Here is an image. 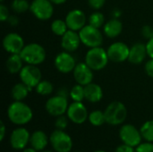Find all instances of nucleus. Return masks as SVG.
Returning <instances> with one entry per match:
<instances>
[{
	"instance_id": "1",
	"label": "nucleus",
	"mask_w": 153,
	"mask_h": 152,
	"mask_svg": "<svg viewBox=\"0 0 153 152\" xmlns=\"http://www.w3.org/2000/svg\"><path fill=\"white\" fill-rule=\"evenodd\" d=\"M7 116L11 123L22 126L31 121L33 117V112L30 107L23 101L14 100L7 108Z\"/></svg>"
},
{
	"instance_id": "2",
	"label": "nucleus",
	"mask_w": 153,
	"mask_h": 152,
	"mask_svg": "<svg viewBox=\"0 0 153 152\" xmlns=\"http://www.w3.org/2000/svg\"><path fill=\"white\" fill-rule=\"evenodd\" d=\"M21 57L26 65H39L46 60V50L39 43H30L24 46L20 53Z\"/></svg>"
},
{
	"instance_id": "3",
	"label": "nucleus",
	"mask_w": 153,
	"mask_h": 152,
	"mask_svg": "<svg viewBox=\"0 0 153 152\" xmlns=\"http://www.w3.org/2000/svg\"><path fill=\"white\" fill-rule=\"evenodd\" d=\"M106 123L109 125H120L127 117V108L121 101H112L104 110Z\"/></svg>"
},
{
	"instance_id": "4",
	"label": "nucleus",
	"mask_w": 153,
	"mask_h": 152,
	"mask_svg": "<svg viewBox=\"0 0 153 152\" xmlns=\"http://www.w3.org/2000/svg\"><path fill=\"white\" fill-rule=\"evenodd\" d=\"M109 58L105 48L100 47L90 48L84 57V62L93 70L100 71L104 69L108 64Z\"/></svg>"
},
{
	"instance_id": "5",
	"label": "nucleus",
	"mask_w": 153,
	"mask_h": 152,
	"mask_svg": "<svg viewBox=\"0 0 153 152\" xmlns=\"http://www.w3.org/2000/svg\"><path fill=\"white\" fill-rule=\"evenodd\" d=\"M79 32V36L82 44L88 47L89 48L100 47L103 43V35L100 29L86 24Z\"/></svg>"
},
{
	"instance_id": "6",
	"label": "nucleus",
	"mask_w": 153,
	"mask_h": 152,
	"mask_svg": "<svg viewBox=\"0 0 153 152\" xmlns=\"http://www.w3.org/2000/svg\"><path fill=\"white\" fill-rule=\"evenodd\" d=\"M49 142L56 152H71L73 148L72 137L63 130L56 129L50 134Z\"/></svg>"
},
{
	"instance_id": "7",
	"label": "nucleus",
	"mask_w": 153,
	"mask_h": 152,
	"mask_svg": "<svg viewBox=\"0 0 153 152\" xmlns=\"http://www.w3.org/2000/svg\"><path fill=\"white\" fill-rule=\"evenodd\" d=\"M19 77L21 82L32 90L42 80V73L38 65H26L19 73Z\"/></svg>"
},
{
	"instance_id": "8",
	"label": "nucleus",
	"mask_w": 153,
	"mask_h": 152,
	"mask_svg": "<svg viewBox=\"0 0 153 152\" xmlns=\"http://www.w3.org/2000/svg\"><path fill=\"white\" fill-rule=\"evenodd\" d=\"M119 138L123 143L134 148L139 146L142 143V141L143 140L141 131L131 124H126L120 127Z\"/></svg>"
},
{
	"instance_id": "9",
	"label": "nucleus",
	"mask_w": 153,
	"mask_h": 152,
	"mask_svg": "<svg viewBox=\"0 0 153 152\" xmlns=\"http://www.w3.org/2000/svg\"><path fill=\"white\" fill-rule=\"evenodd\" d=\"M68 107L69 103L67 98L58 94L49 98L45 104V108L48 114L55 117L66 114Z\"/></svg>"
},
{
	"instance_id": "10",
	"label": "nucleus",
	"mask_w": 153,
	"mask_h": 152,
	"mask_svg": "<svg viewBox=\"0 0 153 152\" xmlns=\"http://www.w3.org/2000/svg\"><path fill=\"white\" fill-rule=\"evenodd\" d=\"M53 3L50 0H32L30 6V13L40 21L49 20L54 13Z\"/></svg>"
},
{
	"instance_id": "11",
	"label": "nucleus",
	"mask_w": 153,
	"mask_h": 152,
	"mask_svg": "<svg viewBox=\"0 0 153 152\" xmlns=\"http://www.w3.org/2000/svg\"><path fill=\"white\" fill-rule=\"evenodd\" d=\"M66 116L71 122L76 125H82L88 120L89 113L82 102L73 101L69 104L68 109L66 111Z\"/></svg>"
},
{
	"instance_id": "12",
	"label": "nucleus",
	"mask_w": 153,
	"mask_h": 152,
	"mask_svg": "<svg viewBox=\"0 0 153 152\" xmlns=\"http://www.w3.org/2000/svg\"><path fill=\"white\" fill-rule=\"evenodd\" d=\"M55 67L61 73H70L74 71L77 63L74 56L67 51H63L57 54L54 60Z\"/></svg>"
},
{
	"instance_id": "13",
	"label": "nucleus",
	"mask_w": 153,
	"mask_h": 152,
	"mask_svg": "<svg viewBox=\"0 0 153 152\" xmlns=\"http://www.w3.org/2000/svg\"><path fill=\"white\" fill-rule=\"evenodd\" d=\"M107 52L109 61L115 63H122L128 60L130 47L124 42L117 41L108 47Z\"/></svg>"
},
{
	"instance_id": "14",
	"label": "nucleus",
	"mask_w": 153,
	"mask_h": 152,
	"mask_svg": "<svg viewBox=\"0 0 153 152\" xmlns=\"http://www.w3.org/2000/svg\"><path fill=\"white\" fill-rule=\"evenodd\" d=\"M2 44L4 49L10 55L20 54L25 46L22 37L16 32H10L6 34L3 39Z\"/></svg>"
},
{
	"instance_id": "15",
	"label": "nucleus",
	"mask_w": 153,
	"mask_h": 152,
	"mask_svg": "<svg viewBox=\"0 0 153 152\" xmlns=\"http://www.w3.org/2000/svg\"><path fill=\"white\" fill-rule=\"evenodd\" d=\"M30 133L24 127L15 128L10 135V144L13 150L22 151L30 143Z\"/></svg>"
},
{
	"instance_id": "16",
	"label": "nucleus",
	"mask_w": 153,
	"mask_h": 152,
	"mask_svg": "<svg viewBox=\"0 0 153 152\" xmlns=\"http://www.w3.org/2000/svg\"><path fill=\"white\" fill-rule=\"evenodd\" d=\"M69 30L80 31L86 25V15L81 9H73L69 11L65 19Z\"/></svg>"
},
{
	"instance_id": "17",
	"label": "nucleus",
	"mask_w": 153,
	"mask_h": 152,
	"mask_svg": "<svg viewBox=\"0 0 153 152\" xmlns=\"http://www.w3.org/2000/svg\"><path fill=\"white\" fill-rule=\"evenodd\" d=\"M93 72L94 71L85 62H81L77 63L76 66L73 71V75L76 83L85 86L92 82L94 77Z\"/></svg>"
},
{
	"instance_id": "18",
	"label": "nucleus",
	"mask_w": 153,
	"mask_h": 152,
	"mask_svg": "<svg viewBox=\"0 0 153 152\" xmlns=\"http://www.w3.org/2000/svg\"><path fill=\"white\" fill-rule=\"evenodd\" d=\"M82 44L79 32L68 30L61 37V47L65 51L73 53L76 51Z\"/></svg>"
},
{
	"instance_id": "19",
	"label": "nucleus",
	"mask_w": 153,
	"mask_h": 152,
	"mask_svg": "<svg viewBox=\"0 0 153 152\" xmlns=\"http://www.w3.org/2000/svg\"><path fill=\"white\" fill-rule=\"evenodd\" d=\"M147 56L148 53H147L146 44H143L142 42H137L134 43L130 47L128 61L134 65H140L145 60Z\"/></svg>"
},
{
	"instance_id": "20",
	"label": "nucleus",
	"mask_w": 153,
	"mask_h": 152,
	"mask_svg": "<svg viewBox=\"0 0 153 152\" xmlns=\"http://www.w3.org/2000/svg\"><path fill=\"white\" fill-rule=\"evenodd\" d=\"M49 143V137L46 134L45 132L41 130H37L30 134V147L34 148L38 151H44Z\"/></svg>"
},
{
	"instance_id": "21",
	"label": "nucleus",
	"mask_w": 153,
	"mask_h": 152,
	"mask_svg": "<svg viewBox=\"0 0 153 152\" xmlns=\"http://www.w3.org/2000/svg\"><path fill=\"white\" fill-rule=\"evenodd\" d=\"M85 99L91 103H98L103 98V90L100 85L91 82L84 86Z\"/></svg>"
},
{
	"instance_id": "22",
	"label": "nucleus",
	"mask_w": 153,
	"mask_h": 152,
	"mask_svg": "<svg viewBox=\"0 0 153 152\" xmlns=\"http://www.w3.org/2000/svg\"><path fill=\"white\" fill-rule=\"evenodd\" d=\"M104 34L109 39L118 37L123 31V23L118 18H113L106 22L103 26Z\"/></svg>"
},
{
	"instance_id": "23",
	"label": "nucleus",
	"mask_w": 153,
	"mask_h": 152,
	"mask_svg": "<svg viewBox=\"0 0 153 152\" xmlns=\"http://www.w3.org/2000/svg\"><path fill=\"white\" fill-rule=\"evenodd\" d=\"M24 62L21 57L20 54H12L9 56L5 62V66L7 71L11 74H16L21 72L22 67L24 66Z\"/></svg>"
},
{
	"instance_id": "24",
	"label": "nucleus",
	"mask_w": 153,
	"mask_h": 152,
	"mask_svg": "<svg viewBox=\"0 0 153 152\" xmlns=\"http://www.w3.org/2000/svg\"><path fill=\"white\" fill-rule=\"evenodd\" d=\"M30 91H31V90L21 82L13 86L11 90V96L15 101H22L27 98Z\"/></svg>"
},
{
	"instance_id": "25",
	"label": "nucleus",
	"mask_w": 153,
	"mask_h": 152,
	"mask_svg": "<svg viewBox=\"0 0 153 152\" xmlns=\"http://www.w3.org/2000/svg\"><path fill=\"white\" fill-rule=\"evenodd\" d=\"M50 29H51V31L55 35H56L58 37H62L69 30L65 21H64L62 19H56V20H54L51 22Z\"/></svg>"
},
{
	"instance_id": "26",
	"label": "nucleus",
	"mask_w": 153,
	"mask_h": 152,
	"mask_svg": "<svg viewBox=\"0 0 153 152\" xmlns=\"http://www.w3.org/2000/svg\"><path fill=\"white\" fill-rule=\"evenodd\" d=\"M89 122L93 126H101L106 123L104 111L101 110H93L89 114L88 117Z\"/></svg>"
},
{
	"instance_id": "27",
	"label": "nucleus",
	"mask_w": 153,
	"mask_h": 152,
	"mask_svg": "<svg viewBox=\"0 0 153 152\" xmlns=\"http://www.w3.org/2000/svg\"><path fill=\"white\" fill-rule=\"evenodd\" d=\"M69 97L72 99L73 101L76 102H82L83 99H85V93H84V86L76 83L74 86L72 87L70 90Z\"/></svg>"
},
{
	"instance_id": "28",
	"label": "nucleus",
	"mask_w": 153,
	"mask_h": 152,
	"mask_svg": "<svg viewBox=\"0 0 153 152\" xmlns=\"http://www.w3.org/2000/svg\"><path fill=\"white\" fill-rule=\"evenodd\" d=\"M36 92L40 96H48L54 90L53 84L47 80H41L35 88Z\"/></svg>"
},
{
	"instance_id": "29",
	"label": "nucleus",
	"mask_w": 153,
	"mask_h": 152,
	"mask_svg": "<svg viewBox=\"0 0 153 152\" xmlns=\"http://www.w3.org/2000/svg\"><path fill=\"white\" fill-rule=\"evenodd\" d=\"M88 22L93 27H96L98 29H100L105 24V16L102 13L99 11H95L92 13L90 14L88 18Z\"/></svg>"
},
{
	"instance_id": "30",
	"label": "nucleus",
	"mask_w": 153,
	"mask_h": 152,
	"mask_svg": "<svg viewBox=\"0 0 153 152\" xmlns=\"http://www.w3.org/2000/svg\"><path fill=\"white\" fill-rule=\"evenodd\" d=\"M143 139L145 142H153V120H149L143 123L140 128Z\"/></svg>"
},
{
	"instance_id": "31",
	"label": "nucleus",
	"mask_w": 153,
	"mask_h": 152,
	"mask_svg": "<svg viewBox=\"0 0 153 152\" xmlns=\"http://www.w3.org/2000/svg\"><path fill=\"white\" fill-rule=\"evenodd\" d=\"M30 3L28 0H13L11 3V8L16 13H22L30 10Z\"/></svg>"
},
{
	"instance_id": "32",
	"label": "nucleus",
	"mask_w": 153,
	"mask_h": 152,
	"mask_svg": "<svg viewBox=\"0 0 153 152\" xmlns=\"http://www.w3.org/2000/svg\"><path fill=\"white\" fill-rule=\"evenodd\" d=\"M68 120L69 118L67 117V116H59L56 117V121H55V126H56V129H58V130H63L65 131L68 125Z\"/></svg>"
},
{
	"instance_id": "33",
	"label": "nucleus",
	"mask_w": 153,
	"mask_h": 152,
	"mask_svg": "<svg viewBox=\"0 0 153 152\" xmlns=\"http://www.w3.org/2000/svg\"><path fill=\"white\" fill-rule=\"evenodd\" d=\"M135 152H153V142H142L135 148Z\"/></svg>"
},
{
	"instance_id": "34",
	"label": "nucleus",
	"mask_w": 153,
	"mask_h": 152,
	"mask_svg": "<svg viewBox=\"0 0 153 152\" xmlns=\"http://www.w3.org/2000/svg\"><path fill=\"white\" fill-rule=\"evenodd\" d=\"M106 3V0H88V4L91 8L95 11L101 9Z\"/></svg>"
},
{
	"instance_id": "35",
	"label": "nucleus",
	"mask_w": 153,
	"mask_h": 152,
	"mask_svg": "<svg viewBox=\"0 0 153 152\" xmlns=\"http://www.w3.org/2000/svg\"><path fill=\"white\" fill-rule=\"evenodd\" d=\"M142 35L147 39H151L152 38H153V27L151 25H144L142 30H141Z\"/></svg>"
},
{
	"instance_id": "36",
	"label": "nucleus",
	"mask_w": 153,
	"mask_h": 152,
	"mask_svg": "<svg viewBox=\"0 0 153 152\" xmlns=\"http://www.w3.org/2000/svg\"><path fill=\"white\" fill-rule=\"evenodd\" d=\"M9 16H10V13H9V10L7 6L4 5V4H0V21L3 22H6Z\"/></svg>"
},
{
	"instance_id": "37",
	"label": "nucleus",
	"mask_w": 153,
	"mask_h": 152,
	"mask_svg": "<svg viewBox=\"0 0 153 152\" xmlns=\"http://www.w3.org/2000/svg\"><path fill=\"white\" fill-rule=\"evenodd\" d=\"M115 152H135V148L130 145L122 143L116 148Z\"/></svg>"
},
{
	"instance_id": "38",
	"label": "nucleus",
	"mask_w": 153,
	"mask_h": 152,
	"mask_svg": "<svg viewBox=\"0 0 153 152\" xmlns=\"http://www.w3.org/2000/svg\"><path fill=\"white\" fill-rule=\"evenodd\" d=\"M145 73L148 76L153 78V58H150L144 65Z\"/></svg>"
},
{
	"instance_id": "39",
	"label": "nucleus",
	"mask_w": 153,
	"mask_h": 152,
	"mask_svg": "<svg viewBox=\"0 0 153 152\" xmlns=\"http://www.w3.org/2000/svg\"><path fill=\"white\" fill-rule=\"evenodd\" d=\"M146 47H147V53L148 56L150 58H153V38L149 39L146 43Z\"/></svg>"
},
{
	"instance_id": "40",
	"label": "nucleus",
	"mask_w": 153,
	"mask_h": 152,
	"mask_svg": "<svg viewBox=\"0 0 153 152\" xmlns=\"http://www.w3.org/2000/svg\"><path fill=\"white\" fill-rule=\"evenodd\" d=\"M11 26H17L19 23V18L16 15H10L6 21Z\"/></svg>"
},
{
	"instance_id": "41",
	"label": "nucleus",
	"mask_w": 153,
	"mask_h": 152,
	"mask_svg": "<svg viewBox=\"0 0 153 152\" xmlns=\"http://www.w3.org/2000/svg\"><path fill=\"white\" fill-rule=\"evenodd\" d=\"M5 133H6V128H5V125L4 124L3 121L0 122V141L3 142L4 139V136H5Z\"/></svg>"
},
{
	"instance_id": "42",
	"label": "nucleus",
	"mask_w": 153,
	"mask_h": 152,
	"mask_svg": "<svg viewBox=\"0 0 153 152\" xmlns=\"http://www.w3.org/2000/svg\"><path fill=\"white\" fill-rule=\"evenodd\" d=\"M22 152H39L38 151H36L34 148L32 147H26L25 149L22 150Z\"/></svg>"
},
{
	"instance_id": "43",
	"label": "nucleus",
	"mask_w": 153,
	"mask_h": 152,
	"mask_svg": "<svg viewBox=\"0 0 153 152\" xmlns=\"http://www.w3.org/2000/svg\"><path fill=\"white\" fill-rule=\"evenodd\" d=\"M54 4H65L67 0H50Z\"/></svg>"
},
{
	"instance_id": "44",
	"label": "nucleus",
	"mask_w": 153,
	"mask_h": 152,
	"mask_svg": "<svg viewBox=\"0 0 153 152\" xmlns=\"http://www.w3.org/2000/svg\"><path fill=\"white\" fill-rule=\"evenodd\" d=\"M40 152H52V151H45V150H44V151H40Z\"/></svg>"
},
{
	"instance_id": "45",
	"label": "nucleus",
	"mask_w": 153,
	"mask_h": 152,
	"mask_svg": "<svg viewBox=\"0 0 153 152\" xmlns=\"http://www.w3.org/2000/svg\"><path fill=\"white\" fill-rule=\"evenodd\" d=\"M94 152H106V151H94Z\"/></svg>"
},
{
	"instance_id": "46",
	"label": "nucleus",
	"mask_w": 153,
	"mask_h": 152,
	"mask_svg": "<svg viewBox=\"0 0 153 152\" xmlns=\"http://www.w3.org/2000/svg\"><path fill=\"white\" fill-rule=\"evenodd\" d=\"M0 1H1V3H3V2H4V0H0Z\"/></svg>"
},
{
	"instance_id": "47",
	"label": "nucleus",
	"mask_w": 153,
	"mask_h": 152,
	"mask_svg": "<svg viewBox=\"0 0 153 152\" xmlns=\"http://www.w3.org/2000/svg\"><path fill=\"white\" fill-rule=\"evenodd\" d=\"M74 152H81V151H74Z\"/></svg>"
}]
</instances>
